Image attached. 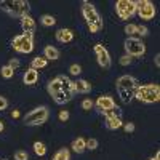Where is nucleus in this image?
Returning <instances> with one entry per match:
<instances>
[{
  "mask_svg": "<svg viewBox=\"0 0 160 160\" xmlns=\"http://www.w3.org/2000/svg\"><path fill=\"white\" fill-rule=\"evenodd\" d=\"M138 80L133 77V75H122L117 78L115 82V88H117V93L120 99H122L125 104L131 102L135 99V93H136V88H138Z\"/></svg>",
  "mask_w": 160,
  "mask_h": 160,
  "instance_id": "1",
  "label": "nucleus"
},
{
  "mask_svg": "<svg viewBox=\"0 0 160 160\" xmlns=\"http://www.w3.org/2000/svg\"><path fill=\"white\" fill-rule=\"evenodd\" d=\"M0 10L13 18H24L29 15L31 5L26 0H0Z\"/></svg>",
  "mask_w": 160,
  "mask_h": 160,
  "instance_id": "2",
  "label": "nucleus"
},
{
  "mask_svg": "<svg viewBox=\"0 0 160 160\" xmlns=\"http://www.w3.org/2000/svg\"><path fill=\"white\" fill-rule=\"evenodd\" d=\"M82 15L88 24L90 28V32L91 34H96L102 29V19L99 16V13L96 11V8L93 7V3L87 2V0H83L82 2Z\"/></svg>",
  "mask_w": 160,
  "mask_h": 160,
  "instance_id": "3",
  "label": "nucleus"
},
{
  "mask_svg": "<svg viewBox=\"0 0 160 160\" xmlns=\"http://www.w3.org/2000/svg\"><path fill=\"white\" fill-rule=\"evenodd\" d=\"M135 98L146 102V104H154L158 102L160 99V87L157 83H149V85H141L136 88Z\"/></svg>",
  "mask_w": 160,
  "mask_h": 160,
  "instance_id": "4",
  "label": "nucleus"
},
{
  "mask_svg": "<svg viewBox=\"0 0 160 160\" xmlns=\"http://www.w3.org/2000/svg\"><path fill=\"white\" fill-rule=\"evenodd\" d=\"M48 108L47 106H38V108L32 109L31 112L26 114L24 117V123L28 125V127H35V125H42L45 123L47 120H48Z\"/></svg>",
  "mask_w": 160,
  "mask_h": 160,
  "instance_id": "5",
  "label": "nucleus"
},
{
  "mask_svg": "<svg viewBox=\"0 0 160 160\" xmlns=\"http://www.w3.org/2000/svg\"><path fill=\"white\" fill-rule=\"evenodd\" d=\"M13 50L18 51V53H22V55H28L34 50V37L31 35H26V34H21V35H16L13 38Z\"/></svg>",
  "mask_w": 160,
  "mask_h": 160,
  "instance_id": "6",
  "label": "nucleus"
},
{
  "mask_svg": "<svg viewBox=\"0 0 160 160\" xmlns=\"http://www.w3.org/2000/svg\"><path fill=\"white\" fill-rule=\"evenodd\" d=\"M115 11H117L120 19H130L136 13L135 0H117L115 2Z\"/></svg>",
  "mask_w": 160,
  "mask_h": 160,
  "instance_id": "7",
  "label": "nucleus"
},
{
  "mask_svg": "<svg viewBox=\"0 0 160 160\" xmlns=\"http://www.w3.org/2000/svg\"><path fill=\"white\" fill-rule=\"evenodd\" d=\"M136 13L141 19H146V21H151L155 18L157 15V10H155V5L149 0H136Z\"/></svg>",
  "mask_w": 160,
  "mask_h": 160,
  "instance_id": "8",
  "label": "nucleus"
},
{
  "mask_svg": "<svg viewBox=\"0 0 160 160\" xmlns=\"http://www.w3.org/2000/svg\"><path fill=\"white\" fill-rule=\"evenodd\" d=\"M123 47H125V51L130 58L131 56H142L146 53V45L138 37H127Z\"/></svg>",
  "mask_w": 160,
  "mask_h": 160,
  "instance_id": "9",
  "label": "nucleus"
},
{
  "mask_svg": "<svg viewBox=\"0 0 160 160\" xmlns=\"http://www.w3.org/2000/svg\"><path fill=\"white\" fill-rule=\"evenodd\" d=\"M93 50H95L98 64L101 66L102 69H109L111 68V55H109V51L106 50V47L101 45V43H96Z\"/></svg>",
  "mask_w": 160,
  "mask_h": 160,
  "instance_id": "10",
  "label": "nucleus"
},
{
  "mask_svg": "<svg viewBox=\"0 0 160 160\" xmlns=\"http://www.w3.org/2000/svg\"><path fill=\"white\" fill-rule=\"evenodd\" d=\"M21 28H22V31H24L26 35L34 37V32H35V19L31 15L21 18Z\"/></svg>",
  "mask_w": 160,
  "mask_h": 160,
  "instance_id": "11",
  "label": "nucleus"
},
{
  "mask_svg": "<svg viewBox=\"0 0 160 160\" xmlns=\"http://www.w3.org/2000/svg\"><path fill=\"white\" fill-rule=\"evenodd\" d=\"M96 106L98 109H101V112H106V111H111L115 108V102L111 96H99L98 101H96Z\"/></svg>",
  "mask_w": 160,
  "mask_h": 160,
  "instance_id": "12",
  "label": "nucleus"
},
{
  "mask_svg": "<svg viewBox=\"0 0 160 160\" xmlns=\"http://www.w3.org/2000/svg\"><path fill=\"white\" fill-rule=\"evenodd\" d=\"M51 98H53V101H55L56 104H66V102H69L74 98V95H72V93H66V91L59 90L56 93H53Z\"/></svg>",
  "mask_w": 160,
  "mask_h": 160,
  "instance_id": "13",
  "label": "nucleus"
},
{
  "mask_svg": "<svg viewBox=\"0 0 160 160\" xmlns=\"http://www.w3.org/2000/svg\"><path fill=\"white\" fill-rule=\"evenodd\" d=\"M72 38H74V32L71 29H58L56 31V40L61 43H69L72 42Z\"/></svg>",
  "mask_w": 160,
  "mask_h": 160,
  "instance_id": "14",
  "label": "nucleus"
},
{
  "mask_svg": "<svg viewBox=\"0 0 160 160\" xmlns=\"http://www.w3.org/2000/svg\"><path fill=\"white\" fill-rule=\"evenodd\" d=\"M90 91H91V83L87 82V80L78 78L74 82V93H83V95H87Z\"/></svg>",
  "mask_w": 160,
  "mask_h": 160,
  "instance_id": "15",
  "label": "nucleus"
},
{
  "mask_svg": "<svg viewBox=\"0 0 160 160\" xmlns=\"http://www.w3.org/2000/svg\"><path fill=\"white\" fill-rule=\"evenodd\" d=\"M22 80H24V83H26V85H35V83H37V80H38V72H37L35 69L31 68L29 71H26Z\"/></svg>",
  "mask_w": 160,
  "mask_h": 160,
  "instance_id": "16",
  "label": "nucleus"
},
{
  "mask_svg": "<svg viewBox=\"0 0 160 160\" xmlns=\"http://www.w3.org/2000/svg\"><path fill=\"white\" fill-rule=\"evenodd\" d=\"M43 58H45L47 61H48V59H51V61L58 59V58H59V51H58V48L51 47V45L45 47V48H43Z\"/></svg>",
  "mask_w": 160,
  "mask_h": 160,
  "instance_id": "17",
  "label": "nucleus"
},
{
  "mask_svg": "<svg viewBox=\"0 0 160 160\" xmlns=\"http://www.w3.org/2000/svg\"><path fill=\"white\" fill-rule=\"evenodd\" d=\"M122 127V117H106V128L108 130H117Z\"/></svg>",
  "mask_w": 160,
  "mask_h": 160,
  "instance_id": "18",
  "label": "nucleus"
},
{
  "mask_svg": "<svg viewBox=\"0 0 160 160\" xmlns=\"http://www.w3.org/2000/svg\"><path fill=\"white\" fill-rule=\"evenodd\" d=\"M87 149V141L83 138H77L72 141V151L77 152V154H83Z\"/></svg>",
  "mask_w": 160,
  "mask_h": 160,
  "instance_id": "19",
  "label": "nucleus"
},
{
  "mask_svg": "<svg viewBox=\"0 0 160 160\" xmlns=\"http://www.w3.org/2000/svg\"><path fill=\"white\" fill-rule=\"evenodd\" d=\"M47 64H48V61H47L45 58H34V59H32V64H31V68L37 71V69L45 68Z\"/></svg>",
  "mask_w": 160,
  "mask_h": 160,
  "instance_id": "20",
  "label": "nucleus"
},
{
  "mask_svg": "<svg viewBox=\"0 0 160 160\" xmlns=\"http://www.w3.org/2000/svg\"><path fill=\"white\" fill-rule=\"evenodd\" d=\"M53 160H71V155H69V151L66 149V148H62V149H59L56 154H55V157H53Z\"/></svg>",
  "mask_w": 160,
  "mask_h": 160,
  "instance_id": "21",
  "label": "nucleus"
},
{
  "mask_svg": "<svg viewBox=\"0 0 160 160\" xmlns=\"http://www.w3.org/2000/svg\"><path fill=\"white\" fill-rule=\"evenodd\" d=\"M34 152L37 154V155H40V157H42V155H45L47 154V146L43 144V142H34Z\"/></svg>",
  "mask_w": 160,
  "mask_h": 160,
  "instance_id": "22",
  "label": "nucleus"
},
{
  "mask_svg": "<svg viewBox=\"0 0 160 160\" xmlns=\"http://www.w3.org/2000/svg\"><path fill=\"white\" fill-rule=\"evenodd\" d=\"M125 34H127V37H136L138 35V26L136 24H127Z\"/></svg>",
  "mask_w": 160,
  "mask_h": 160,
  "instance_id": "23",
  "label": "nucleus"
},
{
  "mask_svg": "<svg viewBox=\"0 0 160 160\" xmlns=\"http://www.w3.org/2000/svg\"><path fill=\"white\" fill-rule=\"evenodd\" d=\"M40 22H42L43 26H47V28H50V26H55L56 24V19L53 18L51 15H43L42 18H40Z\"/></svg>",
  "mask_w": 160,
  "mask_h": 160,
  "instance_id": "24",
  "label": "nucleus"
},
{
  "mask_svg": "<svg viewBox=\"0 0 160 160\" xmlns=\"http://www.w3.org/2000/svg\"><path fill=\"white\" fill-rule=\"evenodd\" d=\"M102 114H104V117H122V109H120L118 106H115L114 109L106 111V112H102Z\"/></svg>",
  "mask_w": 160,
  "mask_h": 160,
  "instance_id": "25",
  "label": "nucleus"
},
{
  "mask_svg": "<svg viewBox=\"0 0 160 160\" xmlns=\"http://www.w3.org/2000/svg\"><path fill=\"white\" fill-rule=\"evenodd\" d=\"M0 74H2V77H3V78H11V77H13V74H15V71H13V69L10 68V66L7 64V66H3V68L0 69Z\"/></svg>",
  "mask_w": 160,
  "mask_h": 160,
  "instance_id": "26",
  "label": "nucleus"
},
{
  "mask_svg": "<svg viewBox=\"0 0 160 160\" xmlns=\"http://www.w3.org/2000/svg\"><path fill=\"white\" fill-rule=\"evenodd\" d=\"M15 160H29V154L26 151H16L15 152Z\"/></svg>",
  "mask_w": 160,
  "mask_h": 160,
  "instance_id": "27",
  "label": "nucleus"
},
{
  "mask_svg": "<svg viewBox=\"0 0 160 160\" xmlns=\"http://www.w3.org/2000/svg\"><path fill=\"white\" fill-rule=\"evenodd\" d=\"M98 148V139H95V138H90L88 141H87V149H90V151H95Z\"/></svg>",
  "mask_w": 160,
  "mask_h": 160,
  "instance_id": "28",
  "label": "nucleus"
},
{
  "mask_svg": "<svg viewBox=\"0 0 160 160\" xmlns=\"http://www.w3.org/2000/svg\"><path fill=\"white\" fill-rule=\"evenodd\" d=\"M8 66H10V68H11L13 71H16V69L19 68V66H21V62H19V59H16V58H11V59H10V62H8Z\"/></svg>",
  "mask_w": 160,
  "mask_h": 160,
  "instance_id": "29",
  "label": "nucleus"
},
{
  "mask_svg": "<svg viewBox=\"0 0 160 160\" xmlns=\"http://www.w3.org/2000/svg\"><path fill=\"white\" fill-rule=\"evenodd\" d=\"M69 72H71L72 75H78L80 72H82V68H80L78 64H72L71 68H69Z\"/></svg>",
  "mask_w": 160,
  "mask_h": 160,
  "instance_id": "30",
  "label": "nucleus"
},
{
  "mask_svg": "<svg viewBox=\"0 0 160 160\" xmlns=\"http://www.w3.org/2000/svg\"><path fill=\"white\" fill-rule=\"evenodd\" d=\"M82 108H83L85 111H90V109L93 108V101H91V99H83V101H82Z\"/></svg>",
  "mask_w": 160,
  "mask_h": 160,
  "instance_id": "31",
  "label": "nucleus"
},
{
  "mask_svg": "<svg viewBox=\"0 0 160 160\" xmlns=\"http://www.w3.org/2000/svg\"><path fill=\"white\" fill-rule=\"evenodd\" d=\"M8 108V99L5 96H0V111H5Z\"/></svg>",
  "mask_w": 160,
  "mask_h": 160,
  "instance_id": "32",
  "label": "nucleus"
},
{
  "mask_svg": "<svg viewBox=\"0 0 160 160\" xmlns=\"http://www.w3.org/2000/svg\"><path fill=\"white\" fill-rule=\"evenodd\" d=\"M118 62L122 64V66H130V64H131V58H130L128 55H125V56L120 58V61H118Z\"/></svg>",
  "mask_w": 160,
  "mask_h": 160,
  "instance_id": "33",
  "label": "nucleus"
},
{
  "mask_svg": "<svg viewBox=\"0 0 160 160\" xmlns=\"http://www.w3.org/2000/svg\"><path fill=\"white\" fill-rule=\"evenodd\" d=\"M138 34L141 35V37H146L149 34V31H148V28L146 26H138Z\"/></svg>",
  "mask_w": 160,
  "mask_h": 160,
  "instance_id": "34",
  "label": "nucleus"
},
{
  "mask_svg": "<svg viewBox=\"0 0 160 160\" xmlns=\"http://www.w3.org/2000/svg\"><path fill=\"white\" fill-rule=\"evenodd\" d=\"M68 118H69V112H68V111H61V112H59V120L66 122Z\"/></svg>",
  "mask_w": 160,
  "mask_h": 160,
  "instance_id": "35",
  "label": "nucleus"
},
{
  "mask_svg": "<svg viewBox=\"0 0 160 160\" xmlns=\"http://www.w3.org/2000/svg\"><path fill=\"white\" fill-rule=\"evenodd\" d=\"M125 131H127V133H131V131H135V123H131V122L125 123Z\"/></svg>",
  "mask_w": 160,
  "mask_h": 160,
  "instance_id": "36",
  "label": "nucleus"
},
{
  "mask_svg": "<svg viewBox=\"0 0 160 160\" xmlns=\"http://www.w3.org/2000/svg\"><path fill=\"white\" fill-rule=\"evenodd\" d=\"M154 62H155V66H157V68H160V55H155V58H154Z\"/></svg>",
  "mask_w": 160,
  "mask_h": 160,
  "instance_id": "37",
  "label": "nucleus"
},
{
  "mask_svg": "<svg viewBox=\"0 0 160 160\" xmlns=\"http://www.w3.org/2000/svg\"><path fill=\"white\" fill-rule=\"evenodd\" d=\"M149 160H160V152H157L155 157H152V158H149Z\"/></svg>",
  "mask_w": 160,
  "mask_h": 160,
  "instance_id": "38",
  "label": "nucleus"
},
{
  "mask_svg": "<svg viewBox=\"0 0 160 160\" xmlns=\"http://www.w3.org/2000/svg\"><path fill=\"white\" fill-rule=\"evenodd\" d=\"M11 117H19V112H18V111H15V112L11 114Z\"/></svg>",
  "mask_w": 160,
  "mask_h": 160,
  "instance_id": "39",
  "label": "nucleus"
},
{
  "mask_svg": "<svg viewBox=\"0 0 160 160\" xmlns=\"http://www.w3.org/2000/svg\"><path fill=\"white\" fill-rule=\"evenodd\" d=\"M2 131H3V122L0 120V133H2Z\"/></svg>",
  "mask_w": 160,
  "mask_h": 160,
  "instance_id": "40",
  "label": "nucleus"
},
{
  "mask_svg": "<svg viewBox=\"0 0 160 160\" xmlns=\"http://www.w3.org/2000/svg\"><path fill=\"white\" fill-rule=\"evenodd\" d=\"M2 160H7V158H2Z\"/></svg>",
  "mask_w": 160,
  "mask_h": 160,
  "instance_id": "41",
  "label": "nucleus"
}]
</instances>
